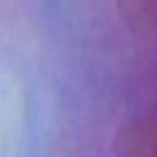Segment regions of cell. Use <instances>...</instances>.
Wrapping results in <instances>:
<instances>
[{
	"mask_svg": "<svg viewBox=\"0 0 157 157\" xmlns=\"http://www.w3.org/2000/svg\"><path fill=\"white\" fill-rule=\"evenodd\" d=\"M155 115L140 117L126 124L117 137V157H155Z\"/></svg>",
	"mask_w": 157,
	"mask_h": 157,
	"instance_id": "obj_1",
	"label": "cell"
},
{
	"mask_svg": "<svg viewBox=\"0 0 157 157\" xmlns=\"http://www.w3.org/2000/svg\"><path fill=\"white\" fill-rule=\"evenodd\" d=\"M126 19L140 32L153 30V2L151 0H118Z\"/></svg>",
	"mask_w": 157,
	"mask_h": 157,
	"instance_id": "obj_2",
	"label": "cell"
}]
</instances>
